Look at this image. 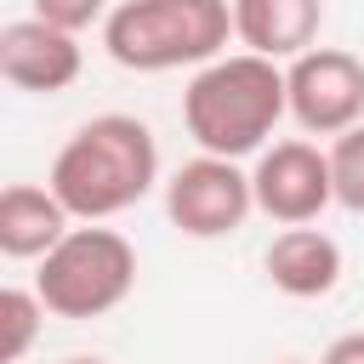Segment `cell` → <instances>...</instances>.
<instances>
[{"mask_svg":"<svg viewBox=\"0 0 364 364\" xmlns=\"http://www.w3.org/2000/svg\"><path fill=\"white\" fill-rule=\"evenodd\" d=\"M159 182V142L136 114H97L85 119L51 159L46 188L57 193V205L80 222H108L119 210H131L136 199H148Z\"/></svg>","mask_w":364,"mask_h":364,"instance_id":"6da1fadb","label":"cell"},{"mask_svg":"<svg viewBox=\"0 0 364 364\" xmlns=\"http://www.w3.org/2000/svg\"><path fill=\"white\" fill-rule=\"evenodd\" d=\"M290 114V91H284V68L250 51H228L210 68H199L182 91V125L199 142V154L210 159H245L262 154V142L273 136V125Z\"/></svg>","mask_w":364,"mask_h":364,"instance_id":"7a4b0ae2","label":"cell"},{"mask_svg":"<svg viewBox=\"0 0 364 364\" xmlns=\"http://www.w3.org/2000/svg\"><path fill=\"white\" fill-rule=\"evenodd\" d=\"M233 6L222 0H125L102 23V51L131 74L210 68L228 57Z\"/></svg>","mask_w":364,"mask_h":364,"instance_id":"3957f363","label":"cell"},{"mask_svg":"<svg viewBox=\"0 0 364 364\" xmlns=\"http://www.w3.org/2000/svg\"><path fill=\"white\" fill-rule=\"evenodd\" d=\"M136 284V250L114 228H74L34 273V296L57 318H102Z\"/></svg>","mask_w":364,"mask_h":364,"instance_id":"277c9868","label":"cell"},{"mask_svg":"<svg viewBox=\"0 0 364 364\" xmlns=\"http://www.w3.org/2000/svg\"><path fill=\"white\" fill-rule=\"evenodd\" d=\"M290 114L313 136H347L364 125V57L341 46H313L284 68Z\"/></svg>","mask_w":364,"mask_h":364,"instance_id":"5b68a950","label":"cell"},{"mask_svg":"<svg viewBox=\"0 0 364 364\" xmlns=\"http://www.w3.org/2000/svg\"><path fill=\"white\" fill-rule=\"evenodd\" d=\"M256 210L250 193V171H239L233 159H188L171 182H165V216L188 233V239H228L245 228V216Z\"/></svg>","mask_w":364,"mask_h":364,"instance_id":"8992f818","label":"cell"},{"mask_svg":"<svg viewBox=\"0 0 364 364\" xmlns=\"http://www.w3.org/2000/svg\"><path fill=\"white\" fill-rule=\"evenodd\" d=\"M250 193H256V210L284 222V228H307L318 222L324 205H336V182H330V154H318L313 142L290 136V142H273L256 154V171H250Z\"/></svg>","mask_w":364,"mask_h":364,"instance_id":"52a82bcc","label":"cell"},{"mask_svg":"<svg viewBox=\"0 0 364 364\" xmlns=\"http://www.w3.org/2000/svg\"><path fill=\"white\" fill-rule=\"evenodd\" d=\"M80 40L46 28L40 17H17L0 28V80L34 97H57L80 80Z\"/></svg>","mask_w":364,"mask_h":364,"instance_id":"ba28073f","label":"cell"},{"mask_svg":"<svg viewBox=\"0 0 364 364\" xmlns=\"http://www.w3.org/2000/svg\"><path fill=\"white\" fill-rule=\"evenodd\" d=\"M324 11L313 0H239L233 6V34L250 57H267V63H296L313 51V34H318Z\"/></svg>","mask_w":364,"mask_h":364,"instance_id":"9c48e42d","label":"cell"},{"mask_svg":"<svg viewBox=\"0 0 364 364\" xmlns=\"http://www.w3.org/2000/svg\"><path fill=\"white\" fill-rule=\"evenodd\" d=\"M273 290L296 296V301H313V296H330L341 284V245L318 228H284L267 256H262Z\"/></svg>","mask_w":364,"mask_h":364,"instance_id":"30bf717a","label":"cell"},{"mask_svg":"<svg viewBox=\"0 0 364 364\" xmlns=\"http://www.w3.org/2000/svg\"><path fill=\"white\" fill-rule=\"evenodd\" d=\"M68 210L57 205L51 188H34V182H11L0 193V250L11 262H46L63 239H68Z\"/></svg>","mask_w":364,"mask_h":364,"instance_id":"8fae6325","label":"cell"},{"mask_svg":"<svg viewBox=\"0 0 364 364\" xmlns=\"http://www.w3.org/2000/svg\"><path fill=\"white\" fill-rule=\"evenodd\" d=\"M40 318H46V301L23 284H6L0 290V364H17L34 336H40Z\"/></svg>","mask_w":364,"mask_h":364,"instance_id":"7c38bea8","label":"cell"},{"mask_svg":"<svg viewBox=\"0 0 364 364\" xmlns=\"http://www.w3.org/2000/svg\"><path fill=\"white\" fill-rule=\"evenodd\" d=\"M330 182H336V205L364 216V125L330 142Z\"/></svg>","mask_w":364,"mask_h":364,"instance_id":"4fadbf2b","label":"cell"},{"mask_svg":"<svg viewBox=\"0 0 364 364\" xmlns=\"http://www.w3.org/2000/svg\"><path fill=\"white\" fill-rule=\"evenodd\" d=\"M28 17H40L46 28L74 34V40H80V28H91V23H108V11H102L97 0H34Z\"/></svg>","mask_w":364,"mask_h":364,"instance_id":"5bb4252c","label":"cell"},{"mask_svg":"<svg viewBox=\"0 0 364 364\" xmlns=\"http://www.w3.org/2000/svg\"><path fill=\"white\" fill-rule=\"evenodd\" d=\"M318 364H364V330H353V336H336L330 347H324V358Z\"/></svg>","mask_w":364,"mask_h":364,"instance_id":"9a60e30c","label":"cell"},{"mask_svg":"<svg viewBox=\"0 0 364 364\" xmlns=\"http://www.w3.org/2000/svg\"><path fill=\"white\" fill-rule=\"evenodd\" d=\"M68 364H108V358H68Z\"/></svg>","mask_w":364,"mask_h":364,"instance_id":"2e32d148","label":"cell"},{"mask_svg":"<svg viewBox=\"0 0 364 364\" xmlns=\"http://www.w3.org/2000/svg\"><path fill=\"white\" fill-rule=\"evenodd\" d=\"M279 364H307V358H279Z\"/></svg>","mask_w":364,"mask_h":364,"instance_id":"e0dca14e","label":"cell"}]
</instances>
